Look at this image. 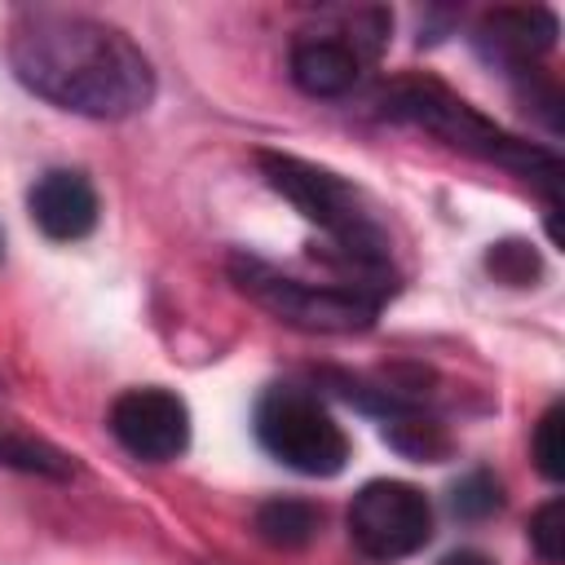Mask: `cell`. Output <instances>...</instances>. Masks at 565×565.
Wrapping results in <instances>:
<instances>
[{
	"instance_id": "6da1fadb",
	"label": "cell",
	"mask_w": 565,
	"mask_h": 565,
	"mask_svg": "<svg viewBox=\"0 0 565 565\" xmlns=\"http://www.w3.org/2000/svg\"><path fill=\"white\" fill-rule=\"evenodd\" d=\"M4 57L26 93L66 115L102 124L150 110L159 93L154 62L141 53V44L124 26L79 9H18Z\"/></svg>"
},
{
	"instance_id": "7a4b0ae2",
	"label": "cell",
	"mask_w": 565,
	"mask_h": 565,
	"mask_svg": "<svg viewBox=\"0 0 565 565\" xmlns=\"http://www.w3.org/2000/svg\"><path fill=\"white\" fill-rule=\"evenodd\" d=\"M256 168L265 185L282 194L322 234V247H313V260L327 265L335 282L371 287L384 296L402 291V274L393 260V234L358 181H349L344 172L327 163L287 154V150H256Z\"/></svg>"
},
{
	"instance_id": "3957f363",
	"label": "cell",
	"mask_w": 565,
	"mask_h": 565,
	"mask_svg": "<svg viewBox=\"0 0 565 565\" xmlns=\"http://www.w3.org/2000/svg\"><path fill=\"white\" fill-rule=\"evenodd\" d=\"M371 115L397 128H419L437 141H446L450 150L494 163L503 172H512L516 181L534 185L547 212V234L556 243V216H561V154L552 146L525 141L508 128H499L490 115H481L468 97H459L450 84H441L437 75H393L371 93Z\"/></svg>"
},
{
	"instance_id": "277c9868",
	"label": "cell",
	"mask_w": 565,
	"mask_h": 565,
	"mask_svg": "<svg viewBox=\"0 0 565 565\" xmlns=\"http://www.w3.org/2000/svg\"><path fill=\"white\" fill-rule=\"evenodd\" d=\"M225 274L269 318L287 322L296 331H313V335H358V331H371L380 322L384 305L393 300L384 291L335 282V278H327V282L296 278V274H287V269H278L265 256L243 252V247L225 256Z\"/></svg>"
},
{
	"instance_id": "5b68a950",
	"label": "cell",
	"mask_w": 565,
	"mask_h": 565,
	"mask_svg": "<svg viewBox=\"0 0 565 565\" xmlns=\"http://www.w3.org/2000/svg\"><path fill=\"white\" fill-rule=\"evenodd\" d=\"M393 35V13L380 4L362 9H331L327 22L296 31L287 49V75L305 97H349L366 66H375L388 49Z\"/></svg>"
},
{
	"instance_id": "8992f818",
	"label": "cell",
	"mask_w": 565,
	"mask_h": 565,
	"mask_svg": "<svg viewBox=\"0 0 565 565\" xmlns=\"http://www.w3.org/2000/svg\"><path fill=\"white\" fill-rule=\"evenodd\" d=\"M252 433L260 441V450L300 472V477H318L331 481L349 468L353 459V441L344 433V424L331 415V406L305 388V384H269L256 397L252 411Z\"/></svg>"
},
{
	"instance_id": "52a82bcc",
	"label": "cell",
	"mask_w": 565,
	"mask_h": 565,
	"mask_svg": "<svg viewBox=\"0 0 565 565\" xmlns=\"http://www.w3.org/2000/svg\"><path fill=\"white\" fill-rule=\"evenodd\" d=\"M344 530H349V543L366 561L393 565V561H406V556L428 547V539H433V503L411 481L375 477L353 494V503L344 512Z\"/></svg>"
},
{
	"instance_id": "ba28073f",
	"label": "cell",
	"mask_w": 565,
	"mask_h": 565,
	"mask_svg": "<svg viewBox=\"0 0 565 565\" xmlns=\"http://www.w3.org/2000/svg\"><path fill=\"white\" fill-rule=\"evenodd\" d=\"M106 428L141 463H172L190 450V406L163 384L124 388L106 411Z\"/></svg>"
},
{
	"instance_id": "9c48e42d",
	"label": "cell",
	"mask_w": 565,
	"mask_h": 565,
	"mask_svg": "<svg viewBox=\"0 0 565 565\" xmlns=\"http://www.w3.org/2000/svg\"><path fill=\"white\" fill-rule=\"evenodd\" d=\"M556 40H561V18L547 4H499V9H486L477 18L472 35H468L472 53L486 66L503 71L512 84L539 75L543 71L539 62L556 49Z\"/></svg>"
},
{
	"instance_id": "30bf717a",
	"label": "cell",
	"mask_w": 565,
	"mask_h": 565,
	"mask_svg": "<svg viewBox=\"0 0 565 565\" xmlns=\"http://www.w3.org/2000/svg\"><path fill=\"white\" fill-rule=\"evenodd\" d=\"M26 212L44 238L79 243L97 230L102 203H97V185L79 168H44L26 190Z\"/></svg>"
},
{
	"instance_id": "8fae6325",
	"label": "cell",
	"mask_w": 565,
	"mask_h": 565,
	"mask_svg": "<svg viewBox=\"0 0 565 565\" xmlns=\"http://www.w3.org/2000/svg\"><path fill=\"white\" fill-rule=\"evenodd\" d=\"M252 530L260 543H269L278 552H296V547L313 543V534L322 530V508L309 499H296V494H274L256 508Z\"/></svg>"
},
{
	"instance_id": "7c38bea8",
	"label": "cell",
	"mask_w": 565,
	"mask_h": 565,
	"mask_svg": "<svg viewBox=\"0 0 565 565\" xmlns=\"http://www.w3.org/2000/svg\"><path fill=\"white\" fill-rule=\"evenodd\" d=\"M0 468L26 472V477H49V481L75 477V459L62 446L31 437V433H13V428H0Z\"/></svg>"
},
{
	"instance_id": "4fadbf2b",
	"label": "cell",
	"mask_w": 565,
	"mask_h": 565,
	"mask_svg": "<svg viewBox=\"0 0 565 565\" xmlns=\"http://www.w3.org/2000/svg\"><path fill=\"white\" fill-rule=\"evenodd\" d=\"M508 494H503V481L490 472V468H468L455 486H450V512L468 525L477 521H490L494 512H503Z\"/></svg>"
},
{
	"instance_id": "5bb4252c",
	"label": "cell",
	"mask_w": 565,
	"mask_h": 565,
	"mask_svg": "<svg viewBox=\"0 0 565 565\" xmlns=\"http://www.w3.org/2000/svg\"><path fill=\"white\" fill-rule=\"evenodd\" d=\"M486 269H490L499 282H508V287H530V282L543 274V260H539L534 243H525V238H503V243H490Z\"/></svg>"
},
{
	"instance_id": "9a60e30c",
	"label": "cell",
	"mask_w": 565,
	"mask_h": 565,
	"mask_svg": "<svg viewBox=\"0 0 565 565\" xmlns=\"http://www.w3.org/2000/svg\"><path fill=\"white\" fill-rule=\"evenodd\" d=\"M561 415H565V406L561 402H552L543 415H539V424H534V437H530V459H534V468H539V477H547L552 486L565 477V446H561Z\"/></svg>"
},
{
	"instance_id": "2e32d148",
	"label": "cell",
	"mask_w": 565,
	"mask_h": 565,
	"mask_svg": "<svg viewBox=\"0 0 565 565\" xmlns=\"http://www.w3.org/2000/svg\"><path fill=\"white\" fill-rule=\"evenodd\" d=\"M530 547L539 552L543 565H561L565 561V521H561V494H552L547 503H539L530 512Z\"/></svg>"
},
{
	"instance_id": "e0dca14e",
	"label": "cell",
	"mask_w": 565,
	"mask_h": 565,
	"mask_svg": "<svg viewBox=\"0 0 565 565\" xmlns=\"http://www.w3.org/2000/svg\"><path fill=\"white\" fill-rule=\"evenodd\" d=\"M437 565H494V556H486L481 547H455V552H446Z\"/></svg>"
},
{
	"instance_id": "ac0fdd59",
	"label": "cell",
	"mask_w": 565,
	"mask_h": 565,
	"mask_svg": "<svg viewBox=\"0 0 565 565\" xmlns=\"http://www.w3.org/2000/svg\"><path fill=\"white\" fill-rule=\"evenodd\" d=\"M0 256H4V230H0Z\"/></svg>"
},
{
	"instance_id": "d6986e66",
	"label": "cell",
	"mask_w": 565,
	"mask_h": 565,
	"mask_svg": "<svg viewBox=\"0 0 565 565\" xmlns=\"http://www.w3.org/2000/svg\"><path fill=\"white\" fill-rule=\"evenodd\" d=\"M0 393H4V380H0Z\"/></svg>"
}]
</instances>
